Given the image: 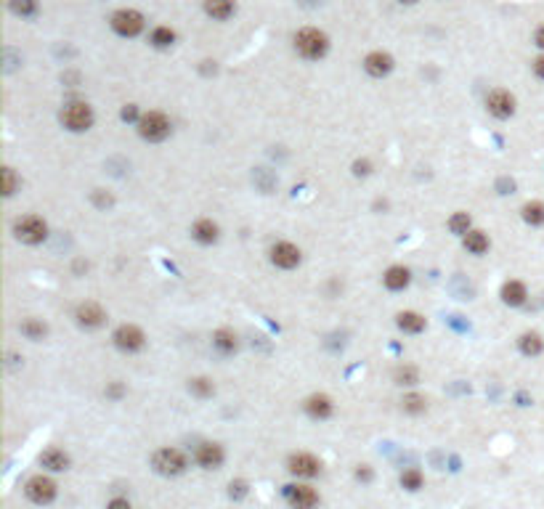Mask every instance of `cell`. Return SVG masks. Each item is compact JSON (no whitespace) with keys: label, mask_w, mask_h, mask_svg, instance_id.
I'll return each instance as SVG.
<instances>
[{"label":"cell","mask_w":544,"mask_h":509,"mask_svg":"<svg viewBox=\"0 0 544 509\" xmlns=\"http://www.w3.org/2000/svg\"><path fill=\"white\" fill-rule=\"evenodd\" d=\"M295 51L308 61L324 59L327 51H330V37L321 30H316V27H305V30L295 35Z\"/></svg>","instance_id":"obj_1"},{"label":"cell","mask_w":544,"mask_h":509,"mask_svg":"<svg viewBox=\"0 0 544 509\" xmlns=\"http://www.w3.org/2000/svg\"><path fill=\"white\" fill-rule=\"evenodd\" d=\"M59 120L69 133H85V130L93 128L96 114H93L91 104H85V101H69V104H64V109H61Z\"/></svg>","instance_id":"obj_2"},{"label":"cell","mask_w":544,"mask_h":509,"mask_svg":"<svg viewBox=\"0 0 544 509\" xmlns=\"http://www.w3.org/2000/svg\"><path fill=\"white\" fill-rule=\"evenodd\" d=\"M151 467L160 472V475H165V478H176V475H183L186 472V467H189V459H186V454L178 449H160L154 451V456H151Z\"/></svg>","instance_id":"obj_3"},{"label":"cell","mask_w":544,"mask_h":509,"mask_svg":"<svg viewBox=\"0 0 544 509\" xmlns=\"http://www.w3.org/2000/svg\"><path fill=\"white\" fill-rule=\"evenodd\" d=\"M138 135L144 138V141H149V144H160V141H165L170 130H173V125L167 120L162 112H146V114H141V120H138Z\"/></svg>","instance_id":"obj_4"},{"label":"cell","mask_w":544,"mask_h":509,"mask_svg":"<svg viewBox=\"0 0 544 509\" xmlns=\"http://www.w3.org/2000/svg\"><path fill=\"white\" fill-rule=\"evenodd\" d=\"M14 236L22 244H40L48 239V223L40 215H24L14 223Z\"/></svg>","instance_id":"obj_5"},{"label":"cell","mask_w":544,"mask_h":509,"mask_svg":"<svg viewBox=\"0 0 544 509\" xmlns=\"http://www.w3.org/2000/svg\"><path fill=\"white\" fill-rule=\"evenodd\" d=\"M109 24H112V30L117 32L120 37H138L144 32L146 21H144V14L136 11V8H120V11L112 14Z\"/></svg>","instance_id":"obj_6"},{"label":"cell","mask_w":544,"mask_h":509,"mask_svg":"<svg viewBox=\"0 0 544 509\" xmlns=\"http://www.w3.org/2000/svg\"><path fill=\"white\" fill-rule=\"evenodd\" d=\"M24 494L30 499L32 504H40V507H48L53 499H56V483L48 478V475H32L24 485Z\"/></svg>","instance_id":"obj_7"},{"label":"cell","mask_w":544,"mask_h":509,"mask_svg":"<svg viewBox=\"0 0 544 509\" xmlns=\"http://www.w3.org/2000/svg\"><path fill=\"white\" fill-rule=\"evenodd\" d=\"M112 343L117 345L122 353H138L146 345V334L138 329L136 324H120L112 331Z\"/></svg>","instance_id":"obj_8"},{"label":"cell","mask_w":544,"mask_h":509,"mask_svg":"<svg viewBox=\"0 0 544 509\" xmlns=\"http://www.w3.org/2000/svg\"><path fill=\"white\" fill-rule=\"evenodd\" d=\"M486 109H488V114H491V117H497V120H507V117H513L515 114V96L504 88L491 90V93L486 96Z\"/></svg>","instance_id":"obj_9"},{"label":"cell","mask_w":544,"mask_h":509,"mask_svg":"<svg viewBox=\"0 0 544 509\" xmlns=\"http://www.w3.org/2000/svg\"><path fill=\"white\" fill-rule=\"evenodd\" d=\"M269 254H271L273 266H276V268H284V270L298 268L303 260V252L292 244V241H276Z\"/></svg>","instance_id":"obj_10"},{"label":"cell","mask_w":544,"mask_h":509,"mask_svg":"<svg viewBox=\"0 0 544 509\" xmlns=\"http://www.w3.org/2000/svg\"><path fill=\"white\" fill-rule=\"evenodd\" d=\"M284 499L292 509H314L318 504V494L305 485V483H295V485H287L284 488Z\"/></svg>","instance_id":"obj_11"},{"label":"cell","mask_w":544,"mask_h":509,"mask_svg":"<svg viewBox=\"0 0 544 509\" xmlns=\"http://www.w3.org/2000/svg\"><path fill=\"white\" fill-rule=\"evenodd\" d=\"M75 321L80 327H85V329H99V327L106 321V311L99 305V302L85 300V302H80L75 308Z\"/></svg>","instance_id":"obj_12"},{"label":"cell","mask_w":544,"mask_h":509,"mask_svg":"<svg viewBox=\"0 0 544 509\" xmlns=\"http://www.w3.org/2000/svg\"><path fill=\"white\" fill-rule=\"evenodd\" d=\"M287 469L292 475H298V478H316L318 472H321V462H318L314 454H292L287 459Z\"/></svg>","instance_id":"obj_13"},{"label":"cell","mask_w":544,"mask_h":509,"mask_svg":"<svg viewBox=\"0 0 544 509\" xmlns=\"http://www.w3.org/2000/svg\"><path fill=\"white\" fill-rule=\"evenodd\" d=\"M223 459H226V451L221 443H199L194 451V462L202 469H221Z\"/></svg>","instance_id":"obj_14"},{"label":"cell","mask_w":544,"mask_h":509,"mask_svg":"<svg viewBox=\"0 0 544 509\" xmlns=\"http://www.w3.org/2000/svg\"><path fill=\"white\" fill-rule=\"evenodd\" d=\"M303 411L316 422L330 420V417H332V411H334L332 398H330V395H324V392H314V395H308V398L303 401Z\"/></svg>","instance_id":"obj_15"},{"label":"cell","mask_w":544,"mask_h":509,"mask_svg":"<svg viewBox=\"0 0 544 509\" xmlns=\"http://www.w3.org/2000/svg\"><path fill=\"white\" fill-rule=\"evenodd\" d=\"M364 72L369 77H388L393 72V56L385 51H372L364 59Z\"/></svg>","instance_id":"obj_16"},{"label":"cell","mask_w":544,"mask_h":509,"mask_svg":"<svg viewBox=\"0 0 544 509\" xmlns=\"http://www.w3.org/2000/svg\"><path fill=\"white\" fill-rule=\"evenodd\" d=\"M499 297H502L504 305H510V308H520V305L529 300V289H526L523 282H515L513 279V282H504V284H502Z\"/></svg>","instance_id":"obj_17"},{"label":"cell","mask_w":544,"mask_h":509,"mask_svg":"<svg viewBox=\"0 0 544 509\" xmlns=\"http://www.w3.org/2000/svg\"><path fill=\"white\" fill-rule=\"evenodd\" d=\"M192 236L199 241V244H215L218 236H221V225L210 221V218H199L192 225Z\"/></svg>","instance_id":"obj_18"},{"label":"cell","mask_w":544,"mask_h":509,"mask_svg":"<svg viewBox=\"0 0 544 509\" xmlns=\"http://www.w3.org/2000/svg\"><path fill=\"white\" fill-rule=\"evenodd\" d=\"M396 327L401 331H407V334H420L427 327V318L423 313H417V311H401L396 316Z\"/></svg>","instance_id":"obj_19"},{"label":"cell","mask_w":544,"mask_h":509,"mask_svg":"<svg viewBox=\"0 0 544 509\" xmlns=\"http://www.w3.org/2000/svg\"><path fill=\"white\" fill-rule=\"evenodd\" d=\"M409 282H411V270L404 268V266H391V268L382 273V284L388 286L391 292H401V289H407Z\"/></svg>","instance_id":"obj_20"},{"label":"cell","mask_w":544,"mask_h":509,"mask_svg":"<svg viewBox=\"0 0 544 509\" xmlns=\"http://www.w3.org/2000/svg\"><path fill=\"white\" fill-rule=\"evenodd\" d=\"M40 467L48 472H64L69 469V454H64L61 449H46L40 454Z\"/></svg>","instance_id":"obj_21"},{"label":"cell","mask_w":544,"mask_h":509,"mask_svg":"<svg viewBox=\"0 0 544 509\" xmlns=\"http://www.w3.org/2000/svg\"><path fill=\"white\" fill-rule=\"evenodd\" d=\"M212 347L221 353V356H234L237 347H239V337L231 329H215L212 331Z\"/></svg>","instance_id":"obj_22"},{"label":"cell","mask_w":544,"mask_h":509,"mask_svg":"<svg viewBox=\"0 0 544 509\" xmlns=\"http://www.w3.org/2000/svg\"><path fill=\"white\" fill-rule=\"evenodd\" d=\"M518 350H520L523 356H529V359H536V356H542L544 353V337L539 331H523V334L518 337Z\"/></svg>","instance_id":"obj_23"},{"label":"cell","mask_w":544,"mask_h":509,"mask_svg":"<svg viewBox=\"0 0 544 509\" xmlns=\"http://www.w3.org/2000/svg\"><path fill=\"white\" fill-rule=\"evenodd\" d=\"M237 11V3L234 0H205V14L215 19V21H226L231 19Z\"/></svg>","instance_id":"obj_24"},{"label":"cell","mask_w":544,"mask_h":509,"mask_svg":"<svg viewBox=\"0 0 544 509\" xmlns=\"http://www.w3.org/2000/svg\"><path fill=\"white\" fill-rule=\"evenodd\" d=\"M462 244H465V250L470 254H484L488 252V247H491V241L486 236L484 231H478V228H473L468 236H462Z\"/></svg>","instance_id":"obj_25"},{"label":"cell","mask_w":544,"mask_h":509,"mask_svg":"<svg viewBox=\"0 0 544 509\" xmlns=\"http://www.w3.org/2000/svg\"><path fill=\"white\" fill-rule=\"evenodd\" d=\"M19 329H22V334H24L27 340H32V343H40V340H46L48 337V324L46 321H40V318H24Z\"/></svg>","instance_id":"obj_26"},{"label":"cell","mask_w":544,"mask_h":509,"mask_svg":"<svg viewBox=\"0 0 544 509\" xmlns=\"http://www.w3.org/2000/svg\"><path fill=\"white\" fill-rule=\"evenodd\" d=\"M393 382L401 385V388H414L420 382V369L417 366H409V363H401V366H396Z\"/></svg>","instance_id":"obj_27"},{"label":"cell","mask_w":544,"mask_h":509,"mask_svg":"<svg viewBox=\"0 0 544 509\" xmlns=\"http://www.w3.org/2000/svg\"><path fill=\"white\" fill-rule=\"evenodd\" d=\"M520 218L529 225H544V202L539 199H531L520 207Z\"/></svg>","instance_id":"obj_28"},{"label":"cell","mask_w":544,"mask_h":509,"mask_svg":"<svg viewBox=\"0 0 544 509\" xmlns=\"http://www.w3.org/2000/svg\"><path fill=\"white\" fill-rule=\"evenodd\" d=\"M449 231L457 234V236H468L470 231H473V221H470L468 212H454L452 218H449Z\"/></svg>","instance_id":"obj_29"},{"label":"cell","mask_w":544,"mask_h":509,"mask_svg":"<svg viewBox=\"0 0 544 509\" xmlns=\"http://www.w3.org/2000/svg\"><path fill=\"white\" fill-rule=\"evenodd\" d=\"M149 43L154 48H170V45L176 43V30H170V27H154L149 35Z\"/></svg>","instance_id":"obj_30"},{"label":"cell","mask_w":544,"mask_h":509,"mask_svg":"<svg viewBox=\"0 0 544 509\" xmlns=\"http://www.w3.org/2000/svg\"><path fill=\"white\" fill-rule=\"evenodd\" d=\"M398 480H401V488H407V491H420V488L425 485V475L420 472V469H414V467L404 469Z\"/></svg>","instance_id":"obj_31"},{"label":"cell","mask_w":544,"mask_h":509,"mask_svg":"<svg viewBox=\"0 0 544 509\" xmlns=\"http://www.w3.org/2000/svg\"><path fill=\"white\" fill-rule=\"evenodd\" d=\"M401 408L407 411V414H423L425 408H427V398L420 395V392H409L401 398Z\"/></svg>","instance_id":"obj_32"},{"label":"cell","mask_w":544,"mask_h":509,"mask_svg":"<svg viewBox=\"0 0 544 509\" xmlns=\"http://www.w3.org/2000/svg\"><path fill=\"white\" fill-rule=\"evenodd\" d=\"M189 392L197 395V398H210L212 392H215V385H212V379H207V377H194V379H189Z\"/></svg>","instance_id":"obj_33"},{"label":"cell","mask_w":544,"mask_h":509,"mask_svg":"<svg viewBox=\"0 0 544 509\" xmlns=\"http://www.w3.org/2000/svg\"><path fill=\"white\" fill-rule=\"evenodd\" d=\"M8 8L22 19H30L37 14V0H8Z\"/></svg>","instance_id":"obj_34"},{"label":"cell","mask_w":544,"mask_h":509,"mask_svg":"<svg viewBox=\"0 0 544 509\" xmlns=\"http://www.w3.org/2000/svg\"><path fill=\"white\" fill-rule=\"evenodd\" d=\"M0 180H3V186H0L3 196H14L16 194V186H19L14 167H3V170H0Z\"/></svg>","instance_id":"obj_35"},{"label":"cell","mask_w":544,"mask_h":509,"mask_svg":"<svg viewBox=\"0 0 544 509\" xmlns=\"http://www.w3.org/2000/svg\"><path fill=\"white\" fill-rule=\"evenodd\" d=\"M120 117L125 122H136V125H138V120H141V114H138V106L136 104H125V106H122V112H120Z\"/></svg>","instance_id":"obj_36"},{"label":"cell","mask_w":544,"mask_h":509,"mask_svg":"<svg viewBox=\"0 0 544 509\" xmlns=\"http://www.w3.org/2000/svg\"><path fill=\"white\" fill-rule=\"evenodd\" d=\"M369 173H372V162H369V159H356V162H353V175L366 178Z\"/></svg>","instance_id":"obj_37"},{"label":"cell","mask_w":544,"mask_h":509,"mask_svg":"<svg viewBox=\"0 0 544 509\" xmlns=\"http://www.w3.org/2000/svg\"><path fill=\"white\" fill-rule=\"evenodd\" d=\"M228 494H231V499H242V496L247 494V483H244V480H231Z\"/></svg>","instance_id":"obj_38"},{"label":"cell","mask_w":544,"mask_h":509,"mask_svg":"<svg viewBox=\"0 0 544 509\" xmlns=\"http://www.w3.org/2000/svg\"><path fill=\"white\" fill-rule=\"evenodd\" d=\"M106 398H114V401H117V398H122V392H125V388H122L120 382H112V385H106Z\"/></svg>","instance_id":"obj_39"},{"label":"cell","mask_w":544,"mask_h":509,"mask_svg":"<svg viewBox=\"0 0 544 509\" xmlns=\"http://www.w3.org/2000/svg\"><path fill=\"white\" fill-rule=\"evenodd\" d=\"M106 509H130V501L122 499V496H117V499H112V501L106 504Z\"/></svg>","instance_id":"obj_40"},{"label":"cell","mask_w":544,"mask_h":509,"mask_svg":"<svg viewBox=\"0 0 544 509\" xmlns=\"http://www.w3.org/2000/svg\"><path fill=\"white\" fill-rule=\"evenodd\" d=\"M534 75L539 77V80H544V53L539 59H534Z\"/></svg>","instance_id":"obj_41"},{"label":"cell","mask_w":544,"mask_h":509,"mask_svg":"<svg viewBox=\"0 0 544 509\" xmlns=\"http://www.w3.org/2000/svg\"><path fill=\"white\" fill-rule=\"evenodd\" d=\"M534 43H536L544 51V24H542V27H536V32H534Z\"/></svg>","instance_id":"obj_42"},{"label":"cell","mask_w":544,"mask_h":509,"mask_svg":"<svg viewBox=\"0 0 544 509\" xmlns=\"http://www.w3.org/2000/svg\"><path fill=\"white\" fill-rule=\"evenodd\" d=\"M356 478H359V480H372V472H369V467L364 465L362 469H359V472H356Z\"/></svg>","instance_id":"obj_43"},{"label":"cell","mask_w":544,"mask_h":509,"mask_svg":"<svg viewBox=\"0 0 544 509\" xmlns=\"http://www.w3.org/2000/svg\"><path fill=\"white\" fill-rule=\"evenodd\" d=\"M398 3H407V6H411V3H417V0H398Z\"/></svg>","instance_id":"obj_44"}]
</instances>
